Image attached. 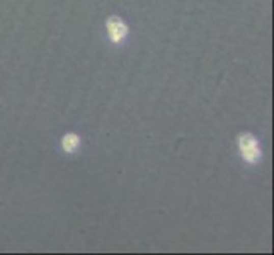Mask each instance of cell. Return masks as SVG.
Returning <instances> with one entry per match:
<instances>
[{
  "mask_svg": "<svg viewBox=\"0 0 274 255\" xmlns=\"http://www.w3.org/2000/svg\"><path fill=\"white\" fill-rule=\"evenodd\" d=\"M78 145H80V139H78L77 134H67V136H63L62 139V147L67 153L75 152Z\"/></svg>",
  "mask_w": 274,
  "mask_h": 255,
  "instance_id": "cell-3",
  "label": "cell"
},
{
  "mask_svg": "<svg viewBox=\"0 0 274 255\" xmlns=\"http://www.w3.org/2000/svg\"><path fill=\"white\" fill-rule=\"evenodd\" d=\"M107 29H109V36H111V39L114 43H119L121 39L126 36V26H124V22L123 21H119L118 17H113V19H109V22H107Z\"/></svg>",
  "mask_w": 274,
  "mask_h": 255,
  "instance_id": "cell-2",
  "label": "cell"
},
{
  "mask_svg": "<svg viewBox=\"0 0 274 255\" xmlns=\"http://www.w3.org/2000/svg\"><path fill=\"white\" fill-rule=\"evenodd\" d=\"M238 143H240L242 157L245 158L247 162H257L259 157H261V150H259L257 139H254V136H251V134H242Z\"/></svg>",
  "mask_w": 274,
  "mask_h": 255,
  "instance_id": "cell-1",
  "label": "cell"
}]
</instances>
